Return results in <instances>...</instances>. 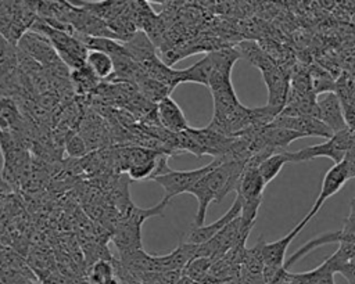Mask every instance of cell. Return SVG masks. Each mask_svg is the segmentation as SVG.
I'll use <instances>...</instances> for the list:
<instances>
[{"instance_id":"cell-12","label":"cell","mask_w":355,"mask_h":284,"mask_svg":"<svg viewBox=\"0 0 355 284\" xmlns=\"http://www.w3.org/2000/svg\"><path fill=\"white\" fill-rule=\"evenodd\" d=\"M157 116L159 123L173 134H180L190 129L182 108L171 96H166L157 103Z\"/></svg>"},{"instance_id":"cell-2","label":"cell","mask_w":355,"mask_h":284,"mask_svg":"<svg viewBox=\"0 0 355 284\" xmlns=\"http://www.w3.org/2000/svg\"><path fill=\"white\" fill-rule=\"evenodd\" d=\"M241 57L255 65L265 80L268 87L266 107L277 116L286 107L288 97V76L273 62V60L255 43L243 42L236 47Z\"/></svg>"},{"instance_id":"cell-1","label":"cell","mask_w":355,"mask_h":284,"mask_svg":"<svg viewBox=\"0 0 355 284\" xmlns=\"http://www.w3.org/2000/svg\"><path fill=\"white\" fill-rule=\"evenodd\" d=\"M218 159V165L202 176L189 191V194L194 195L198 202L194 219L196 227L204 226L207 209L211 202L219 204L230 191H236L239 180L248 162L241 159Z\"/></svg>"},{"instance_id":"cell-17","label":"cell","mask_w":355,"mask_h":284,"mask_svg":"<svg viewBox=\"0 0 355 284\" xmlns=\"http://www.w3.org/2000/svg\"><path fill=\"white\" fill-rule=\"evenodd\" d=\"M288 163V158H287V151L284 152H276L270 157H268L266 159H263L259 165V173L262 176V179L265 180V183H270L282 170V168Z\"/></svg>"},{"instance_id":"cell-3","label":"cell","mask_w":355,"mask_h":284,"mask_svg":"<svg viewBox=\"0 0 355 284\" xmlns=\"http://www.w3.org/2000/svg\"><path fill=\"white\" fill-rule=\"evenodd\" d=\"M262 161L258 157H252L247 162L236 188V197L241 202V226L247 231H251L254 226L258 209L262 202L263 188L266 186L258 169V165Z\"/></svg>"},{"instance_id":"cell-19","label":"cell","mask_w":355,"mask_h":284,"mask_svg":"<svg viewBox=\"0 0 355 284\" xmlns=\"http://www.w3.org/2000/svg\"><path fill=\"white\" fill-rule=\"evenodd\" d=\"M67 150H68V154L72 155V157H80L86 152V144L83 141V139L76 134L73 137H71L67 143Z\"/></svg>"},{"instance_id":"cell-16","label":"cell","mask_w":355,"mask_h":284,"mask_svg":"<svg viewBox=\"0 0 355 284\" xmlns=\"http://www.w3.org/2000/svg\"><path fill=\"white\" fill-rule=\"evenodd\" d=\"M112 278H115L112 258L111 259L100 258L89 269V276H87L89 284H104Z\"/></svg>"},{"instance_id":"cell-6","label":"cell","mask_w":355,"mask_h":284,"mask_svg":"<svg viewBox=\"0 0 355 284\" xmlns=\"http://www.w3.org/2000/svg\"><path fill=\"white\" fill-rule=\"evenodd\" d=\"M308 223L302 219L288 234H286L284 237L279 238L277 241L273 242H265L262 240V237L259 238L261 241V254H262V259L265 263V269H263V277H265V283L266 284H272L273 280L280 274V272L286 265V252L288 245L291 244V241L301 233V230L306 226Z\"/></svg>"},{"instance_id":"cell-5","label":"cell","mask_w":355,"mask_h":284,"mask_svg":"<svg viewBox=\"0 0 355 284\" xmlns=\"http://www.w3.org/2000/svg\"><path fill=\"white\" fill-rule=\"evenodd\" d=\"M351 151H355V129L348 126L347 129L334 133L324 143L309 145L293 152L287 151V158L288 162H305L318 157H327L334 163H340Z\"/></svg>"},{"instance_id":"cell-10","label":"cell","mask_w":355,"mask_h":284,"mask_svg":"<svg viewBox=\"0 0 355 284\" xmlns=\"http://www.w3.org/2000/svg\"><path fill=\"white\" fill-rule=\"evenodd\" d=\"M318 118L333 132L338 133L348 127L341 98L334 91H329L318 100Z\"/></svg>"},{"instance_id":"cell-9","label":"cell","mask_w":355,"mask_h":284,"mask_svg":"<svg viewBox=\"0 0 355 284\" xmlns=\"http://www.w3.org/2000/svg\"><path fill=\"white\" fill-rule=\"evenodd\" d=\"M270 123L279 127H284V129L301 133L304 137L318 136L329 140L334 134L319 118L311 116V115L290 116V115L279 114Z\"/></svg>"},{"instance_id":"cell-18","label":"cell","mask_w":355,"mask_h":284,"mask_svg":"<svg viewBox=\"0 0 355 284\" xmlns=\"http://www.w3.org/2000/svg\"><path fill=\"white\" fill-rule=\"evenodd\" d=\"M309 278H311V284H336L334 270L327 263V260H323L322 265L309 270Z\"/></svg>"},{"instance_id":"cell-7","label":"cell","mask_w":355,"mask_h":284,"mask_svg":"<svg viewBox=\"0 0 355 284\" xmlns=\"http://www.w3.org/2000/svg\"><path fill=\"white\" fill-rule=\"evenodd\" d=\"M218 162H219V159L215 158L214 161H211L205 166L198 168V169H193V170H173V169H171L169 172H166L161 176L153 177L151 180L158 183L164 188V191H165L164 198L171 201L173 197H176L179 194L189 193L202 176H205L209 170H212L218 165Z\"/></svg>"},{"instance_id":"cell-15","label":"cell","mask_w":355,"mask_h":284,"mask_svg":"<svg viewBox=\"0 0 355 284\" xmlns=\"http://www.w3.org/2000/svg\"><path fill=\"white\" fill-rule=\"evenodd\" d=\"M71 80H72V85L76 90V93L83 94V93L92 91L98 85L100 78L85 64L80 68L72 69Z\"/></svg>"},{"instance_id":"cell-13","label":"cell","mask_w":355,"mask_h":284,"mask_svg":"<svg viewBox=\"0 0 355 284\" xmlns=\"http://www.w3.org/2000/svg\"><path fill=\"white\" fill-rule=\"evenodd\" d=\"M19 47L31 57L42 61L43 64L57 65L61 61L49 39L37 32L31 30L25 33L19 40Z\"/></svg>"},{"instance_id":"cell-8","label":"cell","mask_w":355,"mask_h":284,"mask_svg":"<svg viewBox=\"0 0 355 284\" xmlns=\"http://www.w3.org/2000/svg\"><path fill=\"white\" fill-rule=\"evenodd\" d=\"M351 179L349 177V172H348V166L345 161H341L340 163H334L323 176L322 180V187L319 191L318 198L315 199L311 211L306 213V216L304 218V220L308 223L322 208V205L330 198L333 197L336 193H338L341 190V187L345 184V181Z\"/></svg>"},{"instance_id":"cell-21","label":"cell","mask_w":355,"mask_h":284,"mask_svg":"<svg viewBox=\"0 0 355 284\" xmlns=\"http://www.w3.org/2000/svg\"><path fill=\"white\" fill-rule=\"evenodd\" d=\"M348 284H355V281H351V283H348Z\"/></svg>"},{"instance_id":"cell-20","label":"cell","mask_w":355,"mask_h":284,"mask_svg":"<svg viewBox=\"0 0 355 284\" xmlns=\"http://www.w3.org/2000/svg\"><path fill=\"white\" fill-rule=\"evenodd\" d=\"M344 161L347 162L348 172H349V177H355V151L348 152L347 157L344 158Z\"/></svg>"},{"instance_id":"cell-14","label":"cell","mask_w":355,"mask_h":284,"mask_svg":"<svg viewBox=\"0 0 355 284\" xmlns=\"http://www.w3.org/2000/svg\"><path fill=\"white\" fill-rule=\"evenodd\" d=\"M86 65L100 78V79H105L110 78L114 71H115V65H114V60L110 54L104 53V51H97V50H90L86 58Z\"/></svg>"},{"instance_id":"cell-11","label":"cell","mask_w":355,"mask_h":284,"mask_svg":"<svg viewBox=\"0 0 355 284\" xmlns=\"http://www.w3.org/2000/svg\"><path fill=\"white\" fill-rule=\"evenodd\" d=\"M240 215H241V202L236 197L233 205L218 220H215L211 224H204V226H200V227L193 226L191 230L187 234V241L186 242L196 244V245H201V244L208 242L216 234H219L230 222H233L236 218H239Z\"/></svg>"},{"instance_id":"cell-4","label":"cell","mask_w":355,"mask_h":284,"mask_svg":"<svg viewBox=\"0 0 355 284\" xmlns=\"http://www.w3.org/2000/svg\"><path fill=\"white\" fill-rule=\"evenodd\" d=\"M32 30L49 39L55 53L65 65L76 69L86 64L89 50L73 33L54 28L40 18L36 19V22L32 25Z\"/></svg>"}]
</instances>
